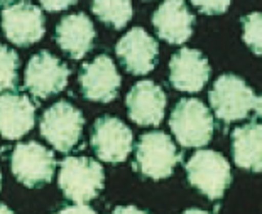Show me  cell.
<instances>
[{"label":"cell","mask_w":262,"mask_h":214,"mask_svg":"<svg viewBox=\"0 0 262 214\" xmlns=\"http://www.w3.org/2000/svg\"><path fill=\"white\" fill-rule=\"evenodd\" d=\"M70 78L68 66L63 64L49 51L34 54L27 63L24 74V86L32 96L39 100L58 95L66 88Z\"/></svg>","instance_id":"ba28073f"},{"label":"cell","mask_w":262,"mask_h":214,"mask_svg":"<svg viewBox=\"0 0 262 214\" xmlns=\"http://www.w3.org/2000/svg\"><path fill=\"white\" fill-rule=\"evenodd\" d=\"M200 12L206 15H220L230 7L232 0H189Z\"/></svg>","instance_id":"7402d4cb"},{"label":"cell","mask_w":262,"mask_h":214,"mask_svg":"<svg viewBox=\"0 0 262 214\" xmlns=\"http://www.w3.org/2000/svg\"><path fill=\"white\" fill-rule=\"evenodd\" d=\"M39 2L48 12H61V10H66L71 5H75L78 0H39Z\"/></svg>","instance_id":"603a6c76"},{"label":"cell","mask_w":262,"mask_h":214,"mask_svg":"<svg viewBox=\"0 0 262 214\" xmlns=\"http://www.w3.org/2000/svg\"><path fill=\"white\" fill-rule=\"evenodd\" d=\"M169 127L183 147L200 149L211 140L215 123L210 110L202 101L196 98H185L172 108Z\"/></svg>","instance_id":"3957f363"},{"label":"cell","mask_w":262,"mask_h":214,"mask_svg":"<svg viewBox=\"0 0 262 214\" xmlns=\"http://www.w3.org/2000/svg\"><path fill=\"white\" fill-rule=\"evenodd\" d=\"M188 180L208 199H220L232 182L230 164L215 150H198L186 164Z\"/></svg>","instance_id":"277c9868"},{"label":"cell","mask_w":262,"mask_h":214,"mask_svg":"<svg viewBox=\"0 0 262 214\" xmlns=\"http://www.w3.org/2000/svg\"><path fill=\"white\" fill-rule=\"evenodd\" d=\"M233 160L241 169L262 172V125L250 122L232 133Z\"/></svg>","instance_id":"ac0fdd59"},{"label":"cell","mask_w":262,"mask_h":214,"mask_svg":"<svg viewBox=\"0 0 262 214\" xmlns=\"http://www.w3.org/2000/svg\"><path fill=\"white\" fill-rule=\"evenodd\" d=\"M180 160L181 155L169 135L163 131H149L139 139L136 145L134 169L142 177L161 180L169 177Z\"/></svg>","instance_id":"7a4b0ae2"},{"label":"cell","mask_w":262,"mask_h":214,"mask_svg":"<svg viewBox=\"0 0 262 214\" xmlns=\"http://www.w3.org/2000/svg\"><path fill=\"white\" fill-rule=\"evenodd\" d=\"M97 37L93 22L85 14H70L59 20L54 31V39L64 54L71 59H81L92 51Z\"/></svg>","instance_id":"2e32d148"},{"label":"cell","mask_w":262,"mask_h":214,"mask_svg":"<svg viewBox=\"0 0 262 214\" xmlns=\"http://www.w3.org/2000/svg\"><path fill=\"white\" fill-rule=\"evenodd\" d=\"M129 117L141 127H156L163 122L166 93L154 81H139L125 98Z\"/></svg>","instance_id":"4fadbf2b"},{"label":"cell","mask_w":262,"mask_h":214,"mask_svg":"<svg viewBox=\"0 0 262 214\" xmlns=\"http://www.w3.org/2000/svg\"><path fill=\"white\" fill-rule=\"evenodd\" d=\"M103 167L88 157H68L59 164L58 185L66 199L73 202H90L103 189Z\"/></svg>","instance_id":"6da1fadb"},{"label":"cell","mask_w":262,"mask_h":214,"mask_svg":"<svg viewBox=\"0 0 262 214\" xmlns=\"http://www.w3.org/2000/svg\"><path fill=\"white\" fill-rule=\"evenodd\" d=\"M244 42L257 56H262V12H252L242 19Z\"/></svg>","instance_id":"44dd1931"},{"label":"cell","mask_w":262,"mask_h":214,"mask_svg":"<svg viewBox=\"0 0 262 214\" xmlns=\"http://www.w3.org/2000/svg\"><path fill=\"white\" fill-rule=\"evenodd\" d=\"M81 112L68 101H58L42 113L39 131L59 152L73 150L83 131Z\"/></svg>","instance_id":"5b68a950"},{"label":"cell","mask_w":262,"mask_h":214,"mask_svg":"<svg viewBox=\"0 0 262 214\" xmlns=\"http://www.w3.org/2000/svg\"><path fill=\"white\" fill-rule=\"evenodd\" d=\"M255 95L245 81L235 74H224L213 83L210 91V105L222 122H237L254 108Z\"/></svg>","instance_id":"52a82bcc"},{"label":"cell","mask_w":262,"mask_h":214,"mask_svg":"<svg viewBox=\"0 0 262 214\" xmlns=\"http://www.w3.org/2000/svg\"><path fill=\"white\" fill-rule=\"evenodd\" d=\"M147 2H149V0H147Z\"/></svg>","instance_id":"4316f807"},{"label":"cell","mask_w":262,"mask_h":214,"mask_svg":"<svg viewBox=\"0 0 262 214\" xmlns=\"http://www.w3.org/2000/svg\"><path fill=\"white\" fill-rule=\"evenodd\" d=\"M210 78V64L196 49H181L169 61V83L180 91L196 93Z\"/></svg>","instance_id":"9a60e30c"},{"label":"cell","mask_w":262,"mask_h":214,"mask_svg":"<svg viewBox=\"0 0 262 214\" xmlns=\"http://www.w3.org/2000/svg\"><path fill=\"white\" fill-rule=\"evenodd\" d=\"M19 66L17 52L0 44V93L15 88L19 81Z\"/></svg>","instance_id":"ffe728a7"},{"label":"cell","mask_w":262,"mask_h":214,"mask_svg":"<svg viewBox=\"0 0 262 214\" xmlns=\"http://www.w3.org/2000/svg\"><path fill=\"white\" fill-rule=\"evenodd\" d=\"M92 149L100 160L108 164L124 162L132 150V130L115 117H100L92 127Z\"/></svg>","instance_id":"9c48e42d"},{"label":"cell","mask_w":262,"mask_h":214,"mask_svg":"<svg viewBox=\"0 0 262 214\" xmlns=\"http://www.w3.org/2000/svg\"><path fill=\"white\" fill-rule=\"evenodd\" d=\"M2 4H10V2H15V0H0Z\"/></svg>","instance_id":"d4e9b609"},{"label":"cell","mask_w":262,"mask_h":214,"mask_svg":"<svg viewBox=\"0 0 262 214\" xmlns=\"http://www.w3.org/2000/svg\"><path fill=\"white\" fill-rule=\"evenodd\" d=\"M120 74L107 54H100L92 63L83 64L80 71V88L88 101L110 103L120 88Z\"/></svg>","instance_id":"8fae6325"},{"label":"cell","mask_w":262,"mask_h":214,"mask_svg":"<svg viewBox=\"0 0 262 214\" xmlns=\"http://www.w3.org/2000/svg\"><path fill=\"white\" fill-rule=\"evenodd\" d=\"M10 169L22 185L36 189L51 182L56 169V158L51 150L32 140L19 144L12 150Z\"/></svg>","instance_id":"8992f818"},{"label":"cell","mask_w":262,"mask_h":214,"mask_svg":"<svg viewBox=\"0 0 262 214\" xmlns=\"http://www.w3.org/2000/svg\"><path fill=\"white\" fill-rule=\"evenodd\" d=\"M252 110L262 118V96H255V101H254V108Z\"/></svg>","instance_id":"cb8c5ba5"},{"label":"cell","mask_w":262,"mask_h":214,"mask_svg":"<svg viewBox=\"0 0 262 214\" xmlns=\"http://www.w3.org/2000/svg\"><path fill=\"white\" fill-rule=\"evenodd\" d=\"M92 12L105 25L124 29L132 19V0H92Z\"/></svg>","instance_id":"d6986e66"},{"label":"cell","mask_w":262,"mask_h":214,"mask_svg":"<svg viewBox=\"0 0 262 214\" xmlns=\"http://www.w3.org/2000/svg\"><path fill=\"white\" fill-rule=\"evenodd\" d=\"M115 52L127 73L142 76L150 73L158 64L159 46L142 27H134L119 39Z\"/></svg>","instance_id":"7c38bea8"},{"label":"cell","mask_w":262,"mask_h":214,"mask_svg":"<svg viewBox=\"0 0 262 214\" xmlns=\"http://www.w3.org/2000/svg\"><path fill=\"white\" fill-rule=\"evenodd\" d=\"M2 29L14 46L27 47L44 37L46 20L36 5L27 2L12 4L2 10Z\"/></svg>","instance_id":"30bf717a"},{"label":"cell","mask_w":262,"mask_h":214,"mask_svg":"<svg viewBox=\"0 0 262 214\" xmlns=\"http://www.w3.org/2000/svg\"><path fill=\"white\" fill-rule=\"evenodd\" d=\"M194 17L185 0H164L152 15L158 36L169 44H183L193 34Z\"/></svg>","instance_id":"e0dca14e"},{"label":"cell","mask_w":262,"mask_h":214,"mask_svg":"<svg viewBox=\"0 0 262 214\" xmlns=\"http://www.w3.org/2000/svg\"><path fill=\"white\" fill-rule=\"evenodd\" d=\"M0 188H2V172H0Z\"/></svg>","instance_id":"484cf974"},{"label":"cell","mask_w":262,"mask_h":214,"mask_svg":"<svg viewBox=\"0 0 262 214\" xmlns=\"http://www.w3.org/2000/svg\"><path fill=\"white\" fill-rule=\"evenodd\" d=\"M36 123V106L19 91L0 93V137L19 140Z\"/></svg>","instance_id":"5bb4252c"}]
</instances>
